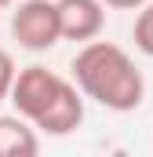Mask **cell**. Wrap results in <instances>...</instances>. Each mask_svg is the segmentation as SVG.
Returning a JSON list of instances; mask_svg holds the SVG:
<instances>
[{
    "label": "cell",
    "mask_w": 153,
    "mask_h": 157,
    "mask_svg": "<svg viewBox=\"0 0 153 157\" xmlns=\"http://www.w3.org/2000/svg\"><path fill=\"white\" fill-rule=\"evenodd\" d=\"M11 33L26 51H47L55 48L58 33V11L55 0H18V7L11 11Z\"/></svg>",
    "instance_id": "obj_2"
},
{
    "label": "cell",
    "mask_w": 153,
    "mask_h": 157,
    "mask_svg": "<svg viewBox=\"0 0 153 157\" xmlns=\"http://www.w3.org/2000/svg\"><path fill=\"white\" fill-rule=\"evenodd\" d=\"M0 157H40V135L22 117H0Z\"/></svg>",
    "instance_id": "obj_6"
},
{
    "label": "cell",
    "mask_w": 153,
    "mask_h": 157,
    "mask_svg": "<svg viewBox=\"0 0 153 157\" xmlns=\"http://www.w3.org/2000/svg\"><path fill=\"white\" fill-rule=\"evenodd\" d=\"M62 84L66 77H58L55 70H47V66H26V70H18L15 73V84H11V106H15V113L22 121H33L55 102V95L62 91Z\"/></svg>",
    "instance_id": "obj_3"
},
{
    "label": "cell",
    "mask_w": 153,
    "mask_h": 157,
    "mask_svg": "<svg viewBox=\"0 0 153 157\" xmlns=\"http://www.w3.org/2000/svg\"><path fill=\"white\" fill-rule=\"evenodd\" d=\"M7 4H15V0H0V7H7Z\"/></svg>",
    "instance_id": "obj_10"
},
{
    "label": "cell",
    "mask_w": 153,
    "mask_h": 157,
    "mask_svg": "<svg viewBox=\"0 0 153 157\" xmlns=\"http://www.w3.org/2000/svg\"><path fill=\"white\" fill-rule=\"evenodd\" d=\"M102 7H113V11H139V7H146L150 0H99Z\"/></svg>",
    "instance_id": "obj_9"
},
{
    "label": "cell",
    "mask_w": 153,
    "mask_h": 157,
    "mask_svg": "<svg viewBox=\"0 0 153 157\" xmlns=\"http://www.w3.org/2000/svg\"><path fill=\"white\" fill-rule=\"evenodd\" d=\"M15 73H18V70H15V59H11V55L0 48V99H7V95H11Z\"/></svg>",
    "instance_id": "obj_8"
},
{
    "label": "cell",
    "mask_w": 153,
    "mask_h": 157,
    "mask_svg": "<svg viewBox=\"0 0 153 157\" xmlns=\"http://www.w3.org/2000/svg\"><path fill=\"white\" fill-rule=\"evenodd\" d=\"M55 11H58L62 40H73V44L99 40L102 26H106V7L99 0H55Z\"/></svg>",
    "instance_id": "obj_4"
},
{
    "label": "cell",
    "mask_w": 153,
    "mask_h": 157,
    "mask_svg": "<svg viewBox=\"0 0 153 157\" xmlns=\"http://www.w3.org/2000/svg\"><path fill=\"white\" fill-rule=\"evenodd\" d=\"M131 37H135V48H139L142 55H150V59H153V4H146V7H139Z\"/></svg>",
    "instance_id": "obj_7"
},
{
    "label": "cell",
    "mask_w": 153,
    "mask_h": 157,
    "mask_svg": "<svg viewBox=\"0 0 153 157\" xmlns=\"http://www.w3.org/2000/svg\"><path fill=\"white\" fill-rule=\"evenodd\" d=\"M80 124H84V95L76 91L73 80H66L62 91L55 95V102L33 121V128L44 135H73Z\"/></svg>",
    "instance_id": "obj_5"
},
{
    "label": "cell",
    "mask_w": 153,
    "mask_h": 157,
    "mask_svg": "<svg viewBox=\"0 0 153 157\" xmlns=\"http://www.w3.org/2000/svg\"><path fill=\"white\" fill-rule=\"evenodd\" d=\"M73 84L80 95L95 99L113 113H131L142 106L146 80L135 59L113 40H91L73 59Z\"/></svg>",
    "instance_id": "obj_1"
}]
</instances>
